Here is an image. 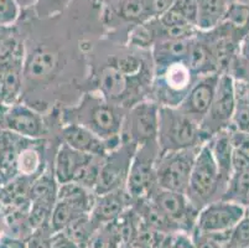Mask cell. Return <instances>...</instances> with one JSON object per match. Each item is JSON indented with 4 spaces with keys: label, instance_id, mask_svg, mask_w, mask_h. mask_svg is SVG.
Segmentation results:
<instances>
[{
    "label": "cell",
    "instance_id": "cell-22",
    "mask_svg": "<svg viewBox=\"0 0 249 248\" xmlns=\"http://www.w3.org/2000/svg\"><path fill=\"white\" fill-rule=\"evenodd\" d=\"M187 65L191 68L195 76H206V75L218 74L216 62L207 42L202 38L201 33L192 38Z\"/></svg>",
    "mask_w": 249,
    "mask_h": 248
},
{
    "label": "cell",
    "instance_id": "cell-11",
    "mask_svg": "<svg viewBox=\"0 0 249 248\" xmlns=\"http://www.w3.org/2000/svg\"><path fill=\"white\" fill-rule=\"evenodd\" d=\"M1 131L26 139L41 140L49 134V127L41 112L19 102L13 106H4Z\"/></svg>",
    "mask_w": 249,
    "mask_h": 248
},
{
    "label": "cell",
    "instance_id": "cell-44",
    "mask_svg": "<svg viewBox=\"0 0 249 248\" xmlns=\"http://www.w3.org/2000/svg\"><path fill=\"white\" fill-rule=\"evenodd\" d=\"M239 55H242L243 57L249 60V35L244 38L243 42L241 44V47H239Z\"/></svg>",
    "mask_w": 249,
    "mask_h": 248
},
{
    "label": "cell",
    "instance_id": "cell-13",
    "mask_svg": "<svg viewBox=\"0 0 249 248\" xmlns=\"http://www.w3.org/2000/svg\"><path fill=\"white\" fill-rule=\"evenodd\" d=\"M148 199H150L178 227L180 232H194L200 211L192 206L186 194L156 188Z\"/></svg>",
    "mask_w": 249,
    "mask_h": 248
},
{
    "label": "cell",
    "instance_id": "cell-46",
    "mask_svg": "<svg viewBox=\"0 0 249 248\" xmlns=\"http://www.w3.org/2000/svg\"><path fill=\"white\" fill-rule=\"evenodd\" d=\"M174 236H175V235H174ZM174 236L173 235L165 236L164 240H162L161 242L159 243V245L156 246L155 248H171V243H173Z\"/></svg>",
    "mask_w": 249,
    "mask_h": 248
},
{
    "label": "cell",
    "instance_id": "cell-37",
    "mask_svg": "<svg viewBox=\"0 0 249 248\" xmlns=\"http://www.w3.org/2000/svg\"><path fill=\"white\" fill-rule=\"evenodd\" d=\"M249 172V155L233 149L232 172Z\"/></svg>",
    "mask_w": 249,
    "mask_h": 248
},
{
    "label": "cell",
    "instance_id": "cell-38",
    "mask_svg": "<svg viewBox=\"0 0 249 248\" xmlns=\"http://www.w3.org/2000/svg\"><path fill=\"white\" fill-rule=\"evenodd\" d=\"M154 18H159L174 5L176 0H148Z\"/></svg>",
    "mask_w": 249,
    "mask_h": 248
},
{
    "label": "cell",
    "instance_id": "cell-28",
    "mask_svg": "<svg viewBox=\"0 0 249 248\" xmlns=\"http://www.w3.org/2000/svg\"><path fill=\"white\" fill-rule=\"evenodd\" d=\"M223 200L237 202L242 206L249 205V172H232L228 181L226 192L222 197Z\"/></svg>",
    "mask_w": 249,
    "mask_h": 248
},
{
    "label": "cell",
    "instance_id": "cell-34",
    "mask_svg": "<svg viewBox=\"0 0 249 248\" xmlns=\"http://www.w3.org/2000/svg\"><path fill=\"white\" fill-rule=\"evenodd\" d=\"M171 8L175 9L181 17H183L190 24L196 26V20H197L198 4L197 0H176Z\"/></svg>",
    "mask_w": 249,
    "mask_h": 248
},
{
    "label": "cell",
    "instance_id": "cell-36",
    "mask_svg": "<svg viewBox=\"0 0 249 248\" xmlns=\"http://www.w3.org/2000/svg\"><path fill=\"white\" fill-rule=\"evenodd\" d=\"M228 132L233 149L249 155V132L239 131L233 127H230Z\"/></svg>",
    "mask_w": 249,
    "mask_h": 248
},
{
    "label": "cell",
    "instance_id": "cell-14",
    "mask_svg": "<svg viewBox=\"0 0 249 248\" xmlns=\"http://www.w3.org/2000/svg\"><path fill=\"white\" fill-rule=\"evenodd\" d=\"M219 76V74L198 76L178 108L201 124L213 101Z\"/></svg>",
    "mask_w": 249,
    "mask_h": 248
},
{
    "label": "cell",
    "instance_id": "cell-12",
    "mask_svg": "<svg viewBox=\"0 0 249 248\" xmlns=\"http://www.w3.org/2000/svg\"><path fill=\"white\" fill-rule=\"evenodd\" d=\"M246 208L228 200H217L198 212L194 231L201 233H226L246 216Z\"/></svg>",
    "mask_w": 249,
    "mask_h": 248
},
{
    "label": "cell",
    "instance_id": "cell-17",
    "mask_svg": "<svg viewBox=\"0 0 249 248\" xmlns=\"http://www.w3.org/2000/svg\"><path fill=\"white\" fill-rule=\"evenodd\" d=\"M94 199L96 195L90 194L80 199L57 200L50 218V229L52 233H58L80 217L89 215L93 208Z\"/></svg>",
    "mask_w": 249,
    "mask_h": 248
},
{
    "label": "cell",
    "instance_id": "cell-1",
    "mask_svg": "<svg viewBox=\"0 0 249 248\" xmlns=\"http://www.w3.org/2000/svg\"><path fill=\"white\" fill-rule=\"evenodd\" d=\"M128 109L115 106L96 91H86L74 103L60 109L61 124H78L103 140L122 142V129Z\"/></svg>",
    "mask_w": 249,
    "mask_h": 248
},
{
    "label": "cell",
    "instance_id": "cell-52",
    "mask_svg": "<svg viewBox=\"0 0 249 248\" xmlns=\"http://www.w3.org/2000/svg\"><path fill=\"white\" fill-rule=\"evenodd\" d=\"M238 1H241V3L246 4V5L249 6V0H238Z\"/></svg>",
    "mask_w": 249,
    "mask_h": 248
},
{
    "label": "cell",
    "instance_id": "cell-31",
    "mask_svg": "<svg viewBox=\"0 0 249 248\" xmlns=\"http://www.w3.org/2000/svg\"><path fill=\"white\" fill-rule=\"evenodd\" d=\"M195 248H223L230 241L231 232L226 233H201L194 231L191 233Z\"/></svg>",
    "mask_w": 249,
    "mask_h": 248
},
{
    "label": "cell",
    "instance_id": "cell-19",
    "mask_svg": "<svg viewBox=\"0 0 249 248\" xmlns=\"http://www.w3.org/2000/svg\"><path fill=\"white\" fill-rule=\"evenodd\" d=\"M90 156L92 155L77 152L66 143L61 142L56 150L53 169H52L58 185L73 180L74 175Z\"/></svg>",
    "mask_w": 249,
    "mask_h": 248
},
{
    "label": "cell",
    "instance_id": "cell-50",
    "mask_svg": "<svg viewBox=\"0 0 249 248\" xmlns=\"http://www.w3.org/2000/svg\"><path fill=\"white\" fill-rule=\"evenodd\" d=\"M88 1H90V3L94 4V5H99V6H102V4H103L104 0H88Z\"/></svg>",
    "mask_w": 249,
    "mask_h": 248
},
{
    "label": "cell",
    "instance_id": "cell-35",
    "mask_svg": "<svg viewBox=\"0 0 249 248\" xmlns=\"http://www.w3.org/2000/svg\"><path fill=\"white\" fill-rule=\"evenodd\" d=\"M230 242L249 247V216H244L231 231Z\"/></svg>",
    "mask_w": 249,
    "mask_h": 248
},
{
    "label": "cell",
    "instance_id": "cell-27",
    "mask_svg": "<svg viewBox=\"0 0 249 248\" xmlns=\"http://www.w3.org/2000/svg\"><path fill=\"white\" fill-rule=\"evenodd\" d=\"M97 229L98 227L90 220L89 215H87L70 224L63 231H61V233H63L80 248H87Z\"/></svg>",
    "mask_w": 249,
    "mask_h": 248
},
{
    "label": "cell",
    "instance_id": "cell-40",
    "mask_svg": "<svg viewBox=\"0 0 249 248\" xmlns=\"http://www.w3.org/2000/svg\"><path fill=\"white\" fill-rule=\"evenodd\" d=\"M0 248H26V241L5 233L0 236Z\"/></svg>",
    "mask_w": 249,
    "mask_h": 248
},
{
    "label": "cell",
    "instance_id": "cell-33",
    "mask_svg": "<svg viewBox=\"0 0 249 248\" xmlns=\"http://www.w3.org/2000/svg\"><path fill=\"white\" fill-rule=\"evenodd\" d=\"M227 74L232 77L234 82L249 85V60L243 57L242 55H237L233 58L230 68H228Z\"/></svg>",
    "mask_w": 249,
    "mask_h": 248
},
{
    "label": "cell",
    "instance_id": "cell-42",
    "mask_svg": "<svg viewBox=\"0 0 249 248\" xmlns=\"http://www.w3.org/2000/svg\"><path fill=\"white\" fill-rule=\"evenodd\" d=\"M234 88H235V98H237V102L249 104V85H244V83L234 82Z\"/></svg>",
    "mask_w": 249,
    "mask_h": 248
},
{
    "label": "cell",
    "instance_id": "cell-24",
    "mask_svg": "<svg viewBox=\"0 0 249 248\" xmlns=\"http://www.w3.org/2000/svg\"><path fill=\"white\" fill-rule=\"evenodd\" d=\"M230 129V128H228ZM223 131L214 134L207 140V144L213 154L214 159L217 161L219 170H221L222 176L226 180L230 181L232 176V155H233V147L231 143L230 132Z\"/></svg>",
    "mask_w": 249,
    "mask_h": 248
},
{
    "label": "cell",
    "instance_id": "cell-4",
    "mask_svg": "<svg viewBox=\"0 0 249 248\" xmlns=\"http://www.w3.org/2000/svg\"><path fill=\"white\" fill-rule=\"evenodd\" d=\"M196 78L197 76H195L187 62H176L154 71L149 98L160 107L178 108Z\"/></svg>",
    "mask_w": 249,
    "mask_h": 248
},
{
    "label": "cell",
    "instance_id": "cell-26",
    "mask_svg": "<svg viewBox=\"0 0 249 248\" xmlns=\"http://www.w3.org/2000/svg\"><path fill=\"white\" fill-rule=\"evenodd\" d=\"M22 65H13L10 67L1 70L4 81V101L3 106H13L21 101L22 87H24V79H22Z\"/></svg>",
    "mask_w": 249,
    "mask_h": 248
},
{
    "label": "cell",
    "instance_id": "cell-18",
    "mask_svg": "<svg viewBox=\"0 0 249 248\" xmlns=\"http://www.w3.org/2000/svg\"><path fill=\"white\" fill-rule=\"evenodd\" d=\"M192 38L158 41L151 47L154 71L161 70L176 62H187Z\"/></svg>",
    "mask_w": 249,
    "mask_h": 248
},
{
    "label": "cell",
    "instance_id": "cell-53",
    "mask_svg": "<svg viewBox=\"0 0 249 248\" xmlns=\"http://www.w3.org/2000/svg\"><path fill=\"white\" fill-rule=\"evenodd\" d=\"M246 213H247V216H249V205L248 206H246Z\"/></svg>",
    "mask_w": 249,
    "mask_h": 248
},
{
    "label": "cell",
    "instance_id": "cell-30",
    "mask_svg": "<svg viewBox=\"0 0 249 248\" xmlns=\"http://www.w3.org/2000/svg\"><path fill=\"white\" fill-rule=\"evenodd\" d=\"M73 0H37L35 5L30 9L35 19L49 20L56 18L70 6Z\"/></svg>",
    "mask_w": 249,
    "mask_h": 248
},
{
    "label": "cell",
    "instance_id": "cell-25",
    "mask_svg": "<svg viewBox=\"0 0 249 248\" xmlns=\"http://www.w3.org/2000/svg\"><path fill=\"white\" fill-rule=\"evenodd\" d=\"M40 147L26 144L21 145L17 156V172L21 176L35 180L44 172V155Z\"/></svg>",
    "mask_w": 249,
    "mask_h": 248
},
{
    "label": "cell",
    "instance_id": "cell-23",
    "mask_svg": "<svg viewBox=\"0 0 249 248\" xmlns=\"http://www.w3.org/2000/svg\"><path fill=\"white\" fill-rule=\"evenodd\" d=\"M198 11L197 20H196V27L198 31H211L216 29L227 13L230 4L223 0H197Z\"/></svg>",
    "mask_w": 249,
    "mask_h": 248
},
{
    "label": "cell",
    "instance_id": "cell-5",
    "mask_svg": "<svg viewBox=\"0 0 249 248\" xmlns=\"http://www.w3.org/2000/svg\"><path fill=\"white\" fill-rule=\"evenodd\" d=\"M101 20L109 35L129 33L138 25L154 19L148 0H107L102 4Z\"/></svg>",
    "mask_w": 249,
    "mask_h": 248
},
{
    "label": "cell",
    "instance_id": "cell-15",
    "mask_svg": "<svg viewBox=\"0 0 249 248\" xmlns=\"http://www.w3.org/2000/svg\"><path fill=\"white\" fill-rule=\"evenodd\" d=\"M61 142L66 143L77 152L94 156H104L121 143L103 140L98 135L78 124H61Z\"/></svg>",
    "mask_w": 249,
    "mask_h": 248
},
{
    "label": "cell",
    "instance_id": "cell-49",
    "mask_svg": "<svg viewBox=\"0 0 249 248\" xmlns=\"http://www.w3.org/2000/svg\"><path fill=\"white\" fill-rule=\"evenodd\" d=\"M223 248H249V247H244V246H239V245H235V243H232L228 241L227 243L225 245V247Z\"/></svg>",
    "mask_w": 249,
    "mask_h": 248
},
{
    "label": "cell",
    "instance_id": "cell-54",
    "mask_svg": "<svg viewBox=\"0 0 249 248\" xmlns=\"http://www.w3.org/2000/svg\"><path fill=\"white\" fill-rule=\"evenodd\" d=\"M104 1H107V0H104ZM104 1H103V3H104Z\"/></svg>",
    "mask_w": 249,
    "mask_h": 248
},
{
    "label": "cell",
    "instance_id": "cell-6",
    "mask_svg": "<svg viewBox=\"0 0 249 248\" xmlns=\"http://www.w3.org/2000/svg\"><path fill=\"white\" fill-rule=\"evenodd\" d=\"M202 147L159 153L156 160V181L160 189L186 192L192 168Z\"/></svg>",
    "mask_w": 249,
    "mask_h": 248
},
{
    "label": "cell",
    "instance_id": "cell-10",
    "mask_svg": "<svg viewBox=\"0 0 249 248\" xmlns=\"http://www.w3.org/2000/svg\"><path fill=\"white\" fill-rule=\"evenodd\" d=\"M237 107L234 81L228 74L219 76L216 93L210 111L201 122V129L210 139L219 132L227 131L232 126L233 115Z\"/></svg>",
    "mask_w": 249,
    "mask_h": 248
},
{
    "label": "cell",
    "instance_id": "cell-47",
    "mask_svg": "<svg viewBox=\"0 0 249 248\" xmlns=\"http://www.w3.org/2000/svg\"><path fill=\"white\" fill-rule=\"evenodd\" d=\"M13 26H14V25H13ZM10 27L11 26H0V45H1V42H3L6 34H8L9 30H10Z\"/></svg>",
    "mask_w": 249,
    "mask_h": 248
},
{
    "label": "cell",
    "instance_id": "cell-41",
    "mask_svg": "<svg viewBox=\"0 0 249 248\" xmlns=\"http://www.w3.org/2000/svg\"><path fill=\"white\" fill-rule=\"evenodd\" d=\"M51 248H80L76 243L72 242L70 238H67L66 236L58 232L55 233L51 238Z\"/></svg>",
    "mask_w": 249,
    "mask_h": 248
},
{
    "label": "cell",
    "instance_id": "cell-39",
    "mask_svg": "<svg viewBox=\"0 0 249 248\" xmlns=\"http://www.w3.org/2000/svg\"><path fill=\"white\" fill-rule=\"evenodd\" d=\"M171 248H195L191 233H185V232L176 233L173 238Z\"/></svg>",
    "mask_w": 249,
    "mask_h": 248
},
{
    "label": "cell",
    "instance_id": "cell-8",
    "mask_svg": "<svg viewBox=\"0 0 249 248\" xmlns=\"http://www.w3.org/2000/svg\"><path fill=\"white\" fill-rule=\"evenodd\" d=\"M160 106L153 99L145 98L128 109L122 140H130L138 147L149 143H158Z\"/></svg>",
    "mask_w": 249,
    "mask_h": 248
},
{
    "label": "cell",
    "instance_id": "cell-29",
    "mask_svg": "<svg viewBox=\"0 0 249 248\" xmlns=\"http://www.w3.org/2000/svg\"><path fill=\"white\" fill-rule=\"evenodd\" d=\"M102 161H103V158H102V156H90V158L83 164L82 167L80 168V170L77 172V174L74 175L73 180L72 181L80 184L83 188L88 189V190L93 191L94 192V189H96L99 180Z\"/></svg>",
    "mask_w": 249,
    "mask_h": 248
},
{
    "label": "cell",
    "instance_id": "cell-21",
    "mask_svg": "<svg viewBox=\"0 0 249 248\" xmlns=\"http://www.w3.org/2000/svg\"><path fill=\"white\" fill-rule=\"evenodd\" d=\"M217 27L241 45L249 35V6L241 1L230 4L225 19Z\"/></svg>",
    "mask_w": 249,
    "mask_h": 248
},
{
    "label": "cell",
    "instance_id": "cell-16",
    "mask_svg": "<svg viewBox=\"0 0 249 248\" xmlns=\"http://www.w3.org/2000/svg\"><path fill=\"white\" fill-rule=\"evenodd\" d=\"M132 205L133 200L126 189H118L110 192L97 195L89 217L97 227L109 225L129 208H132Z\"/></svg>",
    "mask_w": 249,
    "mask_h": 248
},
{
    "label": "cell",
    "instance_id": "cell-43",
    "mask_svg": "<svg viewBox=\"0 0 249 248\" xmlns=\"http://www.w3.org/2000/svg\"><path fill=\"white\" fill-rule=\"evenodd\" d=\"M119 248H150L145 242H142V240L135 237L134 240L129 241L128 243H124V245L119 246Z\"/></svg>",
    "mask_w": 249,
    "mask_h": 248
},
{
    "label": "cell",
    "instance_id": "cell-48",
    "mask_svg": "<svg viewBox=\"0 0 249 248\" xmlns=\"http://www.w3.org/2000/svg\"><path fill=\"white\" fill-rule=\"evenodd\" d=\"M4 101V81H3V74L0 72V104H3Z\"/></svg>",
    "mask_w": 249,
    "mask_h": 248
},
{
    "label": "cell",
    "instance_id": "cell-32",
    "mask_svg": "<svg viewBox=\"0 0 249 248\" xmlns=\"http://www.w3.org/2000/svg\"><path fill=\"white\" fill-rule=\"evenodd\" d=\"M21 14L17 0H0V26H13L19 21Z\"/></svg>",
    "mask_w": 249,
    "mask_h": 248
},
{
    "label": "cell",
    "instance_id": "cell-51",
    "mask_svg": "<svg viewBox=\"0 0 249 248\" xmlns=\"http://www.w3.org/2000/svg\"><path fill=\"white\" fill-rule=\"evenodd\" d=\"M223 1H226L227 4H232L234 3V1H238V0H223Z\"/></svg>",
    "mask_w": 249,
    "mask_h": 248
},
{
    "label": "cell",
    "instance_id": "cell-9",
    "mask_svg": "<svg viewBox=\"0 0 249 248\" xmlns=\"http://www.w3.org/2000/svg\"><path fill=\"white\" fill-rule=\"evenodd\" d=\"M137 149L138 145L130 140H122L121 144L104 156L98 184L94 189L96 196L125 188Z\"/></svg>",
    "mask_w": 249,
    "mask_h": 248
},
{
    "label": "cell",
    "instance_id": "cell-3",
    "mask_svg": "<svg viewBox=\"0 0 249 248\" xmlns=\"http://www.w3.org/2000/svg\"><path fill=\"white\" fill-rule=\"evenodd\" d=\"M207 135L201 124L182 113L178 108L160 107L158 145L159 153L178 152L206 144Z\"/></svg>",
    "mask_w": 249,
    "mask_h": 248
},
{
    "label": "cell",
    "instance_id": "cell-2",
    "mask_svg": "<svg viewBox=\"0 0 249 248\" xmlns=\"http://www.w3.org/2000/svg\"><path fill=\"white\" fill-rule=\"evenodd\" d=\"M228 180L222 176L217 161L208 144L202 145L195 160L186 189V196L197 211L211 202L221 200L227 189Z\"/></svg>",
    "mask_w": 249,
    "mask_h": 248
},
{
    "label": "cell",
    "instance_id": "cell-45",
    "mask_svg": "<svg viewBox=\"0 0 249 248\" xmlns=\"http://www.w3.org/2000/svg\"><path fill=\"white\" fill-rule=\"evenodd\" d=\"M37 0H17V3L19 4L20 9L22 11H26V10H30L34 5L36 4Z\"/></svg>",
    "mask_w": 249,
    "mask_h": 248
},
{
    "label": "cell",
    "instance_id": "cell-7",
    "mask_svg": "<svg viewBox=\"0 0 249 248\" xmlns=\"http://www.w3.org/2000/svg\"><path fill=\"white\" fill-rule=\"evenodd\" d=\"M159 156L158 143H149L138 147L132 161L125 189L133 201L148 199L158 186L156 160Z\"/></svg>",
    "mask_w": 249,
    "mask_h": 248
},
{
    "label": "cell",
    "instance_id": "cell-20",
    "mask_svg": "<svg viewBox=\"0 0 249 248\" xmlns=\"http://www.w3.org/2000/svg\"><path fill=\"white\" fill-rule=\"evenodd\" d=\"M132 209L139 216L140 221L154 231L162 235H176L180 232L178 227L150 199L135 200Z\"/></svg>",
    "mask_w": 249,
    "mask_h": 248
}]
</instances>
